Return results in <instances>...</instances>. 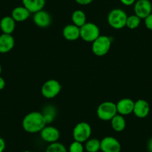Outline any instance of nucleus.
<instances>
[{
    "mask_svg": "<svg viewBox=\"0 0 152 152\" xmlns=\"http://www.w3.org/2000/svg\"><path fill=\"white\" fill-rule=\"evenodd\" d=\"M46 125L43 115L39 111H32L26 114L22 122V126L26 132L29 134L40 133Z\"/></svg>",
    "mask_w": 152,
    "mask_h": 152,
    "instance_id": "1",
    "label": "nucleus"
},
{
    "mask_svg": "<svg viewBox=\"0 0 152 152\" xmlns=\"http://www.w3.org/2000/svg\"><path fill=\"white\" fill-rule=\"evenodd\" d=\"M128 18L126 12L120 8L111 10L107 15V23L114 29H122L125 27Z\"/></svg>",
    "mask_w": 152,
    "mask_h": 152,
    "instance_id": "2",
    "label": "nucleus"
},
{
    "mask_svg": "<svg viewBox=\"0 0 152 152\" xmlns=\"http://www.w3.org/2000/svg\"><path fill=\"white\" fill-rule=\"evenodd\" d=\"M112 40L106 35H100L92 43V52L96 56L102 57L106 55L110 49Z\"/></svg>",
    "mask_w": 152,
    "mask_h": 152,
    "instance_id": "3",
    "label": "nucleus"
},
{
    "mask_svg": "<svg viewBox=\"0 0 152 152\" xmlns=\"http://www.w3.org/2000/svg\"><path fill=\"white\" fill-rule=\"evenodd\" d=\"M117 113L116 103L110 101L101 103L96 110L98 118L102 121H110Z\"/></svg>",
    "mask_w": 152,
    "mask_h": 152,
    "instance_id": "4",
    "label": "nucleus"
},
{
    "mask_svg": "<svg viewBox=\"0 0 152 152\" xmlns=\"http://www.w3.org/2000/svg\"><path fill=\"white\" fill-rule=\"evenodd\" d=\"M100 35L99 26L91 22H87L80 28V38L87 43H93Z\"/></svg>",
    "mask_w": 152,
    "mask_h": 152,
    "instance_id": "5",
    "label": "nucleus"
},
{
    "mask_svg": "<svg viewBox=\"0 0 152 152\" xmlns=\"http://www.w3.org/2000/svg\"><path fill=\"white\" fill-rule=\"evenodd\" d=\"M92 134V128L88 122H81L76 124L72 131V137L75 141L85 142L90 138Z\"/></svg>",
    "mask_w": 152,
    "mask_h": 152,
    "instance_id": "6",
    "label": "nucleus"
},
{
    "mask_svg": "<svg viewBox=\"0 0 152 152\" xmlns=\"http://www.w3.org/2000/svg\"><path fill=\"white\" fill-rule=\"evenodd\" d=\"M62 86L55 79H49L44 82L41 87V94L46 99H54L61 93Z\"/></svg>",
    "mask_w": 152,
    "mask_h": 152,
    "instance_id": "7",
    "label": "nucleus"
},
{
    "mask_svg": "<svg viewBox=\"0 0 152 152\" xmlns=\"http://www.w3.org/2000/svg\"><path fill=\"white\" fill-rule=\"evenodd\" d=\"M134 14L144 20L152 13V3L150 0H137L134 5Z\"/></svg>",
    "mask_w": 152,
    "mask_h": 152,
    "instance_id": "8",
    "label": "nucleus"
},
{
    "mask_svg": "<svg viewBox=\"0 0 152 152\" xmlns=\"http://www.w3.org/2000/svg\"><path fill=\"white\" fill-rule=\"evenodd\" d=\"M121 148L120 142L115 137L107 136L101 140L100 151L102 152H120Z\"/></svg>",
    "mask_w": 152,
    "mask_h": 152,
    "instance_id": "9",
    "label": "nucleus"
},
{
    "mask_svg": "<svg viewBox=\"0 0 152 152\" xmlns=\"http://www.w3.org/2000/svg\"><path fill=\"white\" fill-rule=\"evenodd\" d=\"M40 137L46 142L54 143L58 142L61 137L59 130L52 125H46L40 132Z\"/></svg>",
    "mask_w": 152,
    "mask_h": 152,
    "instance_id": "10",
    "label": "nucleus"
},
{
    "mask_svg": "<svg viewBox=\"0 0 152 152\" xmlns=\"http://www.w3.org/2000/svg\"><path fill=\"white\" fill-rule=\"evenodd\" d=\"M150 104L145 99H138L134 102L133 113L140 119H144L148 116L150 113Z\"/></svg>",
    "mask_w": 152,
    "mask_h": 152,
    "instance_id": "11",
    "label": "nucleus"
},
{
    "mask_svg": "<svg viewBox=\"0 0 152 152\" xmlns=\"http://www.w3.org/2000/svg\"><path fill=\"white\" fill-rule=\"evenodd\" d=\"M33 22L38 27L48 28L52 24V17L48 11L43 9L34 14Z\"/></svg>",
    "mask_w": 152,
    "mask_h": 152,
    "instance_id": "12",
    "label": "nucleus"
},
{
    "mask_svg": "<svg viewBox=\"0 0 152 152\" xmlns=\"http://www.w3.org/2000/svg\"><path fill=\"white\" fill-rule=\"evenodd\" d=\"M116 104L117 113L122 116H128L133 113L134 107V101L129 98H124L120 99Z\"/></svg>",
    "mask_w": 152,
    "mask_h": 152,
    "instance_id": "13",
    "label": "nucleus"
},
{
    "mask_svg": "<svg viewBox=\"0 0 152 152\" xmlns=\"http://www.w3.org/2000/svg\"><path fill=\"white\" fill-rule=\"evenodd\" d=\"M15 40L11 34H3L0 35V53L6 54L11 52L14 47Z\"/></svg>",
    "mask_w": 152,
    "mask_h": 152,
    "instance_id": "14",
    "label": "nucleus"
},
{
    "mask_svg": "<svg viewBox=\"0 0 152 152\" xmlns=\"http://www.w3.org/2000/svg\"><path fill=\"white\" fill-rule=\"evenodd\" d=\"M63 37L68 41H75L80 38V28L74 24H68L62 30Z\"/></svg>",
    "mask_w": 152,
    "mask_h": 152,
    "instance_id": "15",
    "label": "nucleus"
},
{
    "mask_svg": "<svg viewBox=\"0 0 152 152\" xmlns=\"http://www.w3.org/2000/svg\"><path fill=\"white\" fill-rule=\"evenodd\" d=\"M23 5L27 8L31 14H34L43 9L46 0H22Z\"/></svg>",
    "mask_w": 152,
    "mask_h": 152,
    "instance_id": "16",
    "label": "nucleus"
},
{
    "mask_svg": "<svg viewBox=\"0 0 152 152\" xmlns=\"http://www.w3.org/2000/svg\"><path fill=\"white\" fill-rule=\"evenodd\" d=\"M31 15L28 10L24 6L16 7L11 12V17L16 21V23H21L27 20Z\"/></svg>",
    "mask_w": 152,
    "mask_h": 152,
    "instance_id": "17",
    "label": "nucleus"
},
{
    "mask_svg": "<svg viewBox=\"0 0 152 152\" xmlns=\"http://www.w3.org/2000/svg\"><path fill=\"white\" fill-rule=\"evenodd\" d=\"M16 28V21L11 16H5L0 20V28L3 34H11Z\"/></svg>",
    "mask_w": 152,
    "mask_h": 152,
    "instance_id": "18",
    "label": "nucleus"
},
{
    "mask_svg": "<svg viewBox=\"0 0 152 152\" xmlns=\"http://www.w3.org/2000/svg\"><path fill=\"white\" fill-rule=\"evenodd\" d=\"M111 127L113 130L116 132H122L126 128V120L124 118V116L117 113L110 120Z\"/></svg>",
    "mask_w": 152,
    "mask_h": 152,
    "instance_id": "19",
    "label": "nucleus"
},
{
    "mask_svg": "<svg viewBox=\"0 0 152 152\" xmlns=\"http://www.w3.org/2000/svg\"><path fill=\"white\" fill-rule=\"evenodd\" d=\"M71 19L72 24L75 25L79 28H81L87 23V16L85 13L81 10H75L73 11Z\"/></svg>",
    "mask_w": 152,
    "mask_h": 152,
    "instance_id": "20",
    "label": "nucleus"
},
{
    "mask_svg": "<svg viewBox=\"0 0 152 152\" xmlns=\"http://www.w3.org/2000/svg\"><path fill=\"white\" fill-rule=\"evenodd\" d=\"M84 149L87 152H99L101 148V140L96 138L89 139L85 142Z\"/></svg>",
    "mask_w": 152,
    "mask_h": 152,
    "instance_id": "21",
    "label": "nucleus"
},
{
    "mask_svg": "<svg viewBox=\"0 0 152 152\" xmlns=\"http://www.w3.org/2000/svg\"><path fill=\"white\" fill-rule=\"evenodd\" d=\"M142 20L139 17H137L135 14L133 15L128 16V18L126 20V25L125 27L128 28L129 29L131 30H134V29L137 28L141 24Z\"/></svg>",
    "mask_w": 152,
    "mask_h": 152,
    "instance_id": "22",
    "label": "nucleus"
},
{
    "mask_svg": "<svg viewBox=\"0 0 152 152\" xmlns=\"http://www.w3.org/2000/svg\"><path fill=\"white\" fill-rule=\"evenodd\" d=\"M55 112L56 111H55V109L54 107H46V108L43 110V113H43V117H44L45 121H46V125L50 124L51 122H53L54 119L55 117V113H56Z\"/></svg>",
    "mask_w": 152,
    "mask_h": 152,
    "instance_id": "23",
    "label": "nucleus"
},
{
    "mask_svg": "<svg viewBox=\"0 0 152 152\" xmlns=\"http://www.w3.org/2000/svg\"><path fill=\"white\" fill-rule=\"evenodd\" d=\"M45 152H68L66 148L59 142L51 143L46 148Z\"/></svg>",
    "mask_w": 152,
    "mask_h": 152,
    "instance_id": "24",
    "label": "nucleus"
},
{
    "mask_svg": "<svg viewBox=\"0 0 152 152\" xmlns=\"http://www.w3.org/2000/svg\"><path fill=\"white\" fill-rule=\"evenodd\" d=\"M85 151L84 145L82 142L75 141L70 144L69 147V152H84Z\"/></svg>",
    "mask_w": 152,
    "mask_h": 152,
    "instance_id": "25",
    "label": "nucleus"
},
{
    "mask_svg": "<svg viewBox=\"0 0 152 152\" xmlns=\"http://www.w3.org/2000/svg\"><path fill=\"white\" fill-rule=\"evenodd\" d=\"M144 24L146 28L152 31V13L150 15L148 16L145 19H144Z\"/></svg>",
    "mask_w": 152,
    "mask_h": 152,
    "instance_id": "26",
    "label": "nucleus"
},
{
    "mask_svg": "<svg viewBox=\"0 0 152 152\" xmlns=\"http://www.w3.org/2000/svg\"><path fill=\"white\" fill-rule=\"evenodd\" d=\"M76 3L81 5H88L93 2V0H75Z\"/></svg>",
    "mask_w": 152,
    "mask_h": 152,
    "instance_id": "27",
    "label": "nucleus"
},
{
    "mask_svg": "<svg viewBox=\"0 0 152 152\" xmlns=\"http://www.w3.org/2000/svg\"><path fill=\"white\" fill-rule=\"evenodd\" d=\"M122 5L125 6H131V5H134L137 0H119Z\"/></svg>",
    "mask_w": 152,
    "mask_h": 152,
    "instance_id": "28",
    "label": "nucleus"
},
{
    "mask_svg": "<svg viewBox=\"0 0 152 152\" xmlns=\"http://www.w3.org/2000/svg\"><path fill=\"white\" fill-rule=\"evenodd\" d=\"M5 149V142L2 137H0V152H3Z\"/></svg>",
    "mask_w": 152,
    "mask_h": 152,
    "instance_id": "29",
    "label": "nucleus"
},
{
    "mask_svg": "<svg viewBox=\"0 0 152 152\" xmlns=\"http://www.w3.org/2000/svg\"><path fill=\"white\" fill-rule=\"evenodd\" d=\"M5 87V81L2 76L0 75V90H2Z\"/></svg>",
    "mask_w": 152,
    "mask_h": 152,
    "instance_id": "30",
    "label": "nucleus"
},
{
    "mask_svg": "<svg viewBox=\"0 0 152 152\" xmlns=\"http://www.w3.org/2000/svg\"><path fill=\"white\" fill-rule=\"evenodd\" d=\"M147 148L148 152H152V137H151V138L149 139L148 142Z\"/></svg>",
    "mask_w": 152,
    "mask_h": 152,
    "instance_id": "31",
    "label": "nucleus"
},
{
    "mask_svg": "<svg viewBox=\"0 0 152 152\" xmlns=\"http://www.w3.org/2000/svg\"><path fill=\"white\" fill-rule=\"evenodd\" d=\"M1 73H2V66L0 64V75H1Z\"/></svg>",
    "mask_w": 152,
    "mask_h": 152,
    "instance_id": "32",
    "label": "nucleus"
},
{
    "mask_svg": "<svg viewBox=\"0 0 152 152\" xmlns=\"http://www.w3.org/2000/svg\"><path fill=\"white\" fill-rule=\"evenodd\" d=\"M22 152H32V151H22Z\"/></svg>",
    "mask_w": 152,
    "mask_h": 152,
    "instance_id": "33",
    "label": "nucleus"
}]
</instances>
